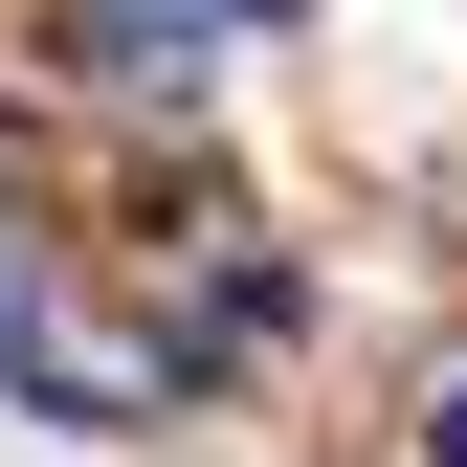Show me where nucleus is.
Instances as JSON below:
<instances>
[{
    "mask_svg": "<svg viewBox=\"0 0 467 467\" xmlns=\"http://www.w3.org/2000/svg\"><path fill=\"white\" fill-rule=\"evenodd\" d=\"M223 23H289V0H223Z\"/></svg>",
    "mask_w": 467,
    "mask_h": 467,
    "instance_id": "nucleus-3",
    "label": "nucleus"
},
{
    "mask_svg": "<svg viewBox=\"0 0 467 467\" xmlns=\"http://www.w3.org/2000/svg\"><path fill=\"white\" fill-rule=\"evenodd\" d=\"M423 467H467V379H445V400H423Z\"/></svg>",
    "mask_w": 467,
    "mask_h": 467,
    "instance_id": "nucleus-2",
    "label": "nucleus"
},
{
    "mask_svg": "<svg viewBox=\"0 0 467 467\" xmlns=\"http://www.w3.org/2000/svg\"><path fill=\"white\" fill-rule=\"evenodd\" d=\"M201 45H223V0H89V67L111 89H179Z\"/></svg>",
    "mask_w": 467,
    "mask_h": 467,
    "instance_id": "nucleus-1",
    "label": "nucleus"
}]
</instances>
